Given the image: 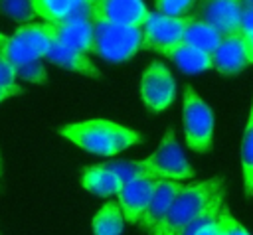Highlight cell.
<instances>
[{
    "label": "cell",
    "mask_w": 253,
    "mask_h": 235,
    "mask_svg": "<svg viewBox=\"0 0 253 235\" xmlns=\"http://www.w3.org/2000/svg\"><path fill=\"white\" fill-rule=\"evenodd\" d=\"M223 178L215 176L206 182L180 186L170 201L162 221L148 231V235H176L184 225L202 215L204 211L223 203Z\"/></svg>",
    "instance_id": "1"
},
{
    "label": "cell",
    "mask_w": 253,
    "mask_h": 235,
    "mask_svg": "<svg viewBox=\"0 0 253 235\" xmlns=\"http://www.w3.org/2000/svg\"><path fill=\"white\" fill-rule=\"evenodd\" d=\"M59 134L79 148L99 154V156H115L128 146L140 142V134L128 126H123L105 118H91L81 122H71L59 128Z\"/></svg>",
    "instance_id": "2"
},
{
    "label": "cell",
    "mask_w": 253,
    "mask_h": 235,
    "mask_svg": "<svg viewBox=\"0 0 253 235\" xmlns=\"http://www.w3.org/2000/svg\"><path fill=\"white\" fill-rule=\"evenodd\" d=\"M91 24H93L91 53L99 55L105 61H111V63L126 61L142 45L140 26L111 24V22H97V20H91Z\"/></svg>",
    "instance_id": "3"
},
{
    "label": "cell",
    "mask_w": 253,
    "mask_h": 235,
    "mask_svg": "<svg viewBox=\"0 0 253 235\" xmlns=\"http://www.w3.org/2000/svg\"><path fill=\"white\" fill-rule=\"evenodd\" d=\"M182 124L186 144L194 152L206 154L213 148V113L190 85L184 87Z\"/></svg>",
    "instance_id": "4"
},
{
    "label": "cell",
    "mask_w": 253,
    "mask_h": 235,
    "mask_svg": "<svg viewBox=\"0 0 253 235\" xmlns=\"http://www.w3.org/2000/svg\"><path fill=\"white\" fill-rule=\"evenodd\" d=\"M146 174L156 180H188L194 176V168L186 160L180 144L176 142V132L172 126L166 128L158 148L144 160H140Z\"/></svg>",
    "instance_id": "5"
},
{
    "label": "cell",
    "mask_w": 253,
    "mask_h": 235,
    "mask_svg": "<svg viewBox=\"0 0 253 235\" xmlns=\"http://www.w3.org/2000/svg\"><path fill=\"white\" fill-rule=\"evenodd\" d=\"M49 36L43 24H24L12 36L0 32V55L12 65H20L32 59H42L49 47Z\"/></svg>",
    "instance_id": "6"
},
{
    "label": "cell",
    "mask_w": 253,
    "mask_h": 235,
    "mask_svg": "<svg viewBox=\"0 0 253 235\" xmlns=\"http://www.w3.org/2000/svg\"><path fill=\"white\" fill-rule=\"evenodd\" d=\"M174 95H176V81L170 69L160 61H152L140 77L142 103L152 113H160L172 105Z\"/></svg>",
    "instance_id": "7"
},
{
    "label": "cell",
    "mask_w": 253,
    "mask_h": 235,
    "mask_svg": "<svg viewBox=\"0 0 253 235\" xmlns=\"http://www.w3.org/2000/svg\"><path fill=\"white\" fill-rule=\"evenodd\" d=\"M184 20H186V16L172 18V16H164L160 12H148V18L140 26L142 28V45L140 47L160 53L164 47L182 41Z\"/></svg>",
    "instance_id": "8"
},
{
    "label": "cell",
    "mask_w": 253,
    "mask_h": 235,
    "mask_svg": "<svg viewBox=\"0 0 253 235\" xmlns=\"http://www.w3.org/2000/svg\"><path fill=\"white\" fill-rule=\"evenodd\" d=\"M241 10L243 6L239 0H200L194 16L211 26L223 38L239 32Z\"/></svg>",
    "instance_id": "9"
},
{
    "label": "cell",
    "mask_w": 253,
    "mask_h": 235,
    "mask_svg": "<svg viewBox=\"0 0 253 235\" xmlns=\"http://www.w3.org/2000/svg\"><path fill=\"white\" fill-rule=\"evenodd\" d=\"M156 182H158L156 178L142 174V176H136L121 186V190L117 192V196H119L117 203H119L121 213L126 223H138V219L154 192Z\"/></svg>",
    "instance_id": "10"
},
{
    "label": "cell",
    "mask_w": 253,
    "mask_h": 235,
    "mask_svg": "<svg viewBox=\"0 0 253 235\" xmlns=\"http://www.w3.org/2000/svg\"><path fill=\"white\" fill-rule=\"evenodd\" d=\"M148 18V8L142 0H97L91 6V20L142 26Z\"/></svg>",
    "instance_id": "11"
},
{
    "label": "cell",
    "mask_w": 253,
    "mask_h": 235,
    "mask_svg": "<svg viewBox=\"0 0 253 235\" xmlns=\"http://www.w3.org/2000/svg\"><path fill=\"white\" fill-rule=\"evenodd\" d=\"M43 28L49 36V39L87 53L91 51V38H93V24L91 20H71V18H61L57 22H43Z\"/></svg>",
    "instance_id": "12"
},
{
    "label": "cell",
    "mask_w": 253,
    "mask_h": 235,
    "mask_svg": "<svg viewBox=\"0 0 253 235\" xmlns=\"http://www.w3.org/2000/svg\"><path fill=\"white\" fill-rule=\"evenodd\" d=\"M210 57H211V67L223 75H235L249 65L239 32L223 36L217 47L210 53Z\"/></svg>",
    "instance_id": "13"
},
{
    "label": "cell",
    "mask_w": 253,
    "mask_h": 235,
    "mask_svg": "<svg viewBox=\"0 0 253 235\" xmlns=\"http://www.w3.org/2000/svg\"><path fill=\"white\" fill-rule=\"evenodd\" d=\"M180 190V184L174 182V180H158L156 186H154V192L138 219V225L148 233L152 227H156L162 217L166 215L168 207H170V201L172 197L176 196V192Z\"/></svg>",
    "instance_id": "14"
},
{
    "label": "cell",
    "mask_w": 253,
    "mask_h": 235,
    "mask_svg": "<svg viewBox=\"0 0 253 235\" xmlns=\"http://www.w3.org/2000/svg\"><path fill=\"white\" fill-rule=\"evenodd\" d=\"M43 57L57 67H63V69H69V71H75V73H81L87 77H101V71L95 67V63L89 61V57L85 53L69 49L53 39L49 41V47Z\"/></svg>",
    "instance_id": "15"
},
{
    "label": "cell",
    "mask_w": 253,
    "mask_h": 235,
    "mask_svg": "<svg viewBox=\"0 0 253 235\" xmlns=\"http://www.w3.org/2000/svg\"><path fill=\"white\" fill-rule=\"evenodd\" d=\"M170 61H174L184 73H202L206 69H211V57L210 53H204L184 41H178L174 45H168L160 51Z\"/></svg>",
    "instance_id": "16"
},
{
    "label": "cell",
    "mask_w": 253,
    "mask_h": 235,
    "mask_svg": "<svg viewBox=\"0 0 253 235\" xmlns=\"http://www.w3.org/2000/svg\"><path fill=\"white\" fill-rule=\"evenodd\" d=\"M182 41L192 45V47H196V49H200V51H204V53H211L217 47V43L221 41V34L215 32L206 22L198 20L196 16H186Z\"/></svg>",
    "instance_id": "17"
},
{
    "label": "cell",
    "mask_w": 253,
    "mask_h": 235,
    "mask_svg": "<svg viewBox=\"0 0 253 235\" xmlns=\"http://www.w3.org/2000/svg\"><path fill=\"white\" fill-rule=\"evenodd\" d=\"M81 184L87 192L95 194V196H103L109 197L113 194H117L123 186V182L119 180L117 174H113L111 170H107L103 164L97 166H87L81 172Z\"/></svg>",
    "instance_id": "18"
},
{
    "label": "cell",
    "mask_w": 253,
    "mask_h": 235,
    "mask_svg": "<svg viewBox=\"0 0 253 235\" xmlns=\"http://www.w3.org/2000/svg\"><path fill=\"white\" fill-rule=\"evenodd\" d=\"M123 225H125V217H123L117 201L103 203V207L95 213V217L91 221L93 235H121Z\"/></svg>",
    "instance_id": "19"
},
{
    "label": "cell",
    "mask_w": 253,
    "mask_h": 235,
    "mask_svg": "<svg viewBox=\"0 0 253 235\" xmlns=\"http://www.w3.org/2000/svg\"><path fill=\"white\" fill-rule=\"evenodd\" d=\"M241 178H243V194L245 197H253V103L249 111V118L241 138Z\"/></svg>",
    "instance_id": "20"
},
{
    "label": "cell",
    "mask_w": 253,
    "mask_h": 235,
    "mask_svg": "<svg viewBox=\"0 0 253 235\" xmlns=\"http://www.w3.org/2000/svg\"><path fill=\"white\" fill-rule=\"evenodd\" d=\"M221 205H215V207L204 211L202 215L192 219L188 225H184L176 235H221V227L217 221V213H219Z\"/></svg>",
    "instance_id": "21"
},
{
    "label": "cell",
    "mask_w": 253,
    "mask_h": 235,
    "mask_svg": "<svg viewBox=\"0 0 253 235\" xmlns=\"http://www.w3.org/2000/svg\"><path fill=\"white\" fill-rule=\"evenodd\" d=\"M30 2H32L34 14L43 18L45 22H57L65 18L71 6V0H30Z\"/></svg>",
    "instance_id": "22"
},
{
    "label": "cell",
    "mask_w": 253,
    "mask_h": 235,
    "mask_svg": "<svg viewBox=\"0 0 253 235\" xmlns=\"http://www.w3.org/2000/svg\"><path fill=\"white\" fill-rule=\"evenodd\" d=\"M0 14L18 24H28L36 16L30 0H0Z\"/></svg>",
    "instance_id": "23"
},
{
    "label": "cell",
    "mask_w": 253,
    "mask_h": 235,
    "mask_svg": "<svg viewBox=\"0 0 253 235\" xmlns=\"http://www.w3.org/2000/svg\"><path fill=\"white\" fill-rule=\"evenodd\" d=\"M14 73H16V79H24L28 83H38V85L47 83V71L40 59H32V61L14 65Z\"/></svg>",
    "instance_id": "24"
},
{
    "label": "cell",
    "mask_w": 253,
    "mask_h": 235,
    "mask_svg": "<svg viewBox=\"0 0 253 235\" xmlns=\"http://www.w3.org/2000/svg\"><path fill=\"white\" fill-rule=\"evenodd\" d=\"M103 166L107 170H111L113 174H117L123 184L132 180V178H136V176L146 174V170H144L140 160H113V162H105Z\"/></svg>",
    "instance_id": "25"
},
{
    "label": "cell",
    "mask_w": 253,
    "mask_h": 235,
    "mask_svg": "<svg viewBox=\"0 0 253 235\" xmlns=\"http://www.w3.org/2000/svg\"><path fill=\"white\" fill-rule=\"evenodd\" d=\"M196 0H154L156 12L164 14V16H172V18H182L188 16L194 8Z\"/></svg>",
    "instance_id": "26"
},
{
    "label": "cell",
    "mask_w": 253,
    "mask_h": 235,
    "mask_svg": "<svg viewBox=\"0 0 253 235\" xmlns=\"http://www.w3.org/2000/svg\"><path fill=\"white\" fill-rule=\"evenodd\" d=\"M217 221H219V227H221V235H251L233 215L231 211L227 209V205L223 203L219 213H217Z\"/></svg>",
    "instance_id": "27"
},
{
    "label": "cell",
    "mask_w": 253,
    "mask_h": 235,
    "mask_svg": "<svg viewBox=\"0 0 253 235\" xmlns=\"http://www.w3.org/2000/svg\"><path fill=\"white\" fill-rule=\"evenodd\" d=\"M16 83V73H14V65L0 55V87H10Z\"/></svg>",
    "instance_id": "28"
},
{
    "label": "cell",
    "mask_w": 253,
    "mask_h": 235,
    "mask_svg": "<svg viewBox=\"0 0 253 235\" xmlns=\"http://www.w3.org/2000/svg\"><path fill=\"white\" fill-rule=\"evenodd\" d=\"M253 32V8H243L239 18V34Z\"/></svg>",
    "instance_id": "29"
},
{
    "label": "cell",
    "mask_w": 253,
    "mask_h": 235,
    "mask_svg": "<svg viewBox=\"0 0 253 235\" xmlns=\"http://www.w3.org/2000/svg\"><path fill=\"white\" fill-rule=\"evenodd\" d=\"M241 41H243V49H245L247 63H253V32L241 34Z\"/></svg>",
    "instance_id": "30"
},
{
    "label": "cell",
    "mask_w": 253,
    "mask_h": 235,
    "mask_svg": "<svg viewBox=\"0 0 253 235\" xmlns=\"http://www.w3.org/2000/svg\"><path fill=\"white\" fill-rule=\"evenodd\" d=\"M22 85H18V83H14V85H10V87H0V103L2 101H6V99H10V97H16V95H22Z\"/></svg>",
    "instance_id": "31"
},
{
    "label": "cell",
    "mask_w": 253,
    "mask_h": 235,
    "mask_svg": "<svg viewBox=\"0 0 253 235\" xmlns=\"http://www.w3.org/2000/svg\"><path fill=\"white\" fill-rule=\"evenodd\" d=\"M243 8H253V0H239Z\"/></svg>",
    "instance_id": "32"
},
{
    "label": "cell",
    "mask_w": 253,
    "mask_h": 235,
    "mask_svg": "<svg viewBox=\"0 0 253 235\" xmlns=\"http://www.w3.org/2000/svg\"><path fill=\"white\" fill-rule=\"evenodd\" d=\"M95 2H97V0H89V4H91V6H93V4H95Z\"/></svg>",
    "instance_id": "33"
},
{
    "label": "cell",
    "mask_w": 253,
    "mask_h": 235,
    "mask_svg": "<svg viewBox=\"0 0 253 235\" xmlns=\"http://www.w3.org/2000/svg\"><path fill=\"white\" fill-rule=\"evenodd\" d=\"M0 172H2V158H0Z\"/></svg>",
    "instance_id": "34"
}]
</instances>
